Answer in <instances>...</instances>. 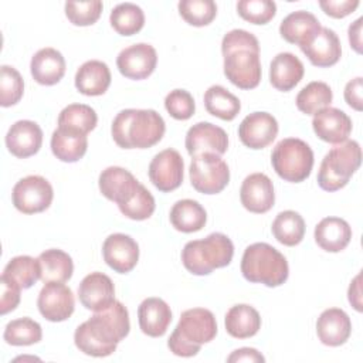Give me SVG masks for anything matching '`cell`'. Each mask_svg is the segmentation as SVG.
Wrapping results in <instances>:
<instances>
[{
  "instance_id": "cell-1",
  "label": "cell",
  "mask_w": 363,
  "mask_h": 363,
  "mask_svg": "<svg viewBox=\"0 0 363 363\" xmlns=\"http://www.w3.org/2000/svg\"><path fill=\"white\" fill-rule=\"evenodd\" d=\"M129 329L128 309L115 299L113 303L95 312V315L75 329L74 343L88 356L106 357L116 350L118 343L128 336Z\"/></svg>"
},
{
  "instance_id": "cell-2",
  "label": "cell",
  "mask_w": 363,
  "mask_h": 363,
  "mask_svg": "<svg viewBox=\"0 0 363 363\" xmlns=\"http://www.w3.org/2000/svg\"><path fill=\"white\" fill-rule=\"evenodd\" d=\"M224 57V75L227 79L241 88L252 89L261 81L259 43L250 31L235 28L228 31L221 41Z\"/></svg>"
},
{
  "instance_id": "cell-3",
  "label": "cell",
  "mask_w": 363,
  "mask_h": 363,
  "mask_svg": "<svg viewBox=\"0 0 363 363\" xmlns=\"http://www.w3.org/2000/svg\"><path fill=\"white\" fill-rule=\"evenodd\" d=\"M166 123L153 109H123L111 126L115 143L122 149H147L164 135Z\"/></svg>"
},
{
  "instance_id": "cell-4",
  "label": "cell",
  "mask_w": 363,
  "mask_h": 363,
  "mask_svg": "<svg viewBox=\"0 0 363 363\" xmlns=\"http://www.w3.org/2000/svg\"><path fill=\"white\" fill-rule=\"evenodd\" d=\"M216 335L217 322L213 312L204 308H193L182 312L179 323L167 340V346L176 356L193 357Z\"/></svg>"
},
{
  "instance_id": "cell-5",
  "label": "cell",
  "mask_w": 363,
  "mask_h": 363,
  "mask_svg": "<svg viewBox=\"0 0 363 363\" xmlns=\"http://www.w3.org/2000/svg\"><path fill=\"white\" fill-rule=\"evenodd\" d=\"M241 272L250 282L275 288L288 279L289 267L286 258L275 247L267 242H254L244 250Z\"/></svg>"
},
{
  "instance_id": "cell-6",
  "label": "cell",
  "mask_w": 363,
  "mask_h": 363,
  "mask_svg": "<svg viewBox=\"0 0 363 363\" xmlns=\"http://www.w3.org/2000/svg\"><path fill=\"white\" fill-rule=\"evenodd\" d=\"M233 255V241L223 233H211L203 240L189 241L182 250V262L189 272L201 277L227 267Z\"/></svg>"
},
{
  "instance_id": "cell-7",
  "label": "cell",
  "mask_w": 363,
  "mask_h": 363,
  "mask_svg": "<svg viewBox=\"0 0 363 363\" xmlns=\"http://www.w3.org/2000/svg\"><path fill=\"white\" fill-rule=\"evenodd\" d=\"M362 163V149L356 140H346L333 146L322 159L318 184L325 191L343 189Z\"/></svg>"
},
{
  "instance_id": "cell-8",
  "label": "cell",
  "mask_w": 363,
  "mask_h": 363,
  "mask_svg": "<svg viewBox=\"0 0 363 363\" xmlns=\"http://www.w3.org/2000/svg\"><path fill=\"white\" fill-rule=\"evenodd\" d=\"M271 163L281 179L291 183H301L312 172L313 152L302 139L285 138L275 145Z\"/></svg>"
},
{
  "instance_id": "cell-9",
  "label": "cell",
  "mask_w": 363,
  "mask_h": 363,
  "mask_svg": "<svg viewBox=\"0 0 363 363\" xmlns=\"http://www.w3.org/2000/svg\"><path fill=\"white\" fill-rule=\"evenodd\" d=\"M189 174L194 190L203 194H217L223 191L230 182L228 166L216 153L193 156Z\"/></svg>"
},
{
  "instance_id": "cell-10",
  "label": "cell",
  "mask_w": 363,
  "mask_h": 363,
  "mask_svg": "<svg viewBox=\"0 0 363 363\" xmlns=\"http://www.w3.org/2000/svg\"><path fill=\"white\" fill-rule=\"evenodd\" d=\"M54 191L50 182L37 174L20 179L11 193L14 207L24 214H35L47 210L52 201Z\"/></svg>"
},
{
  "instance_id": "cell-11",
  "label": "cell",
  "mask_w": 363,
  "mask_h": 363,
  "mask_svg": "<svg viewBox=\"0 0 363 363\" xmlns=\"http://www.w3.org/2000/svg\"><path fill=\"white\" fill-rule=\"evenodd\" d=\"M184 162L176 149H164L155 155L149 164V179L153 186L163 193L180 187L183 183Z\"/></svg>"
},
{
  "instance_id": "cell-12",
  "label": "cell",
  "mask_w": 363,
  "mask_h": 363,
  "mask_svg": "<svg viewBox=\"0 0 363 363\" xmlns=\"http://www.w3.org/2000/svg\"><path fill=\"white\" fill-rule=\"evenodd\" d=\"M37 306L50 322L67 320L75 309L74 294L64 282H47L38 294Z\"/></svg>"
},
{
  "instance_id": "cell-13",
  "label": "cell",
  "mask_w": 363,
  "mask_h": 363,
  "mask_svg": "<svg viewBox=\"0 0 363 363\" xmlns=\"http://www.w3.org/2000/svg\"><path fill=\"white\" fill-rule=\"evenodd\" d=\"M156 50L147 43H138L123 48L116 57L119 72L129 79H145L156 68Z\"/></svg>"
},
{
  "instance_id": "cell-14",
  "label": "cell",
  "mask_w": 363,
  "mask_h": 363,
  "mask_svg": "<svg viewBox=\"0 0 363 363\" xmlns=\"http://www.w3.org/2000/svg\"><path fill=\"white\" fill-rule=\"evenodd\" d=\"M186 149L193 157L201 153L224 155L228 147V136L225 130L210 122H199L186 133Z\"/></svg>"
},
{
  "instance_id": "cell-15",
  "label": "cell",
  "mask_w": 363,
  "mask_h": 363,
  "mask_svg": "<svg viewBox=\"0 0 363 363\" xmlns=\"http://www.w3.org/2000/svg\"><path fill=\"white\" fill-rule=\"evenodd\" d=\"M102 255L108 267L115 272L128 274L138 264L139 245L130 235L115 233L105 238Z\"/></svg>"
},
{
  "instance_id": "cell-16",
  "label": "cell",
  "mask_w": 363,
  "mask_h": 363,
  "mask_svg": "<svg viewBox=\"0 0 363 363\" xmlns=\"http://www.w3.org/2000/svg\"><path fill=\"white\" fill-rule=\"evenodd\" d=\"M278 135V122L268 112H252L247 115L240 126L238 136L242 145L250 149H264Z\"/></svg>"
},
{
  "instance_id": "cell-17",
  "label": "cell",
  "mask_w": 363,
  "mask_h": 363,
  "mask_svg": "<svg viewBox=\"0 0 363 363\" xmlns=\"http://www.w3.org/2000/svg\"><path fill=\"white\" fill-rule=\"evenodd\" d=\"M240 200L245 210L264 214L269 211L275 203L272 180L264 173H252L247 176L240 189Z\"/></svg>"
},
{
  "instance_id": "cell-18",
  "label": "cell",
  "mask_w": 363,
  "mask_h": 363,
  "mask_svg": "<svg viewBox=\"0 0 363 363\" xmlns=\"http://www.w3.org/2000/svg\"><path fill=\"white\" fill-rule=\"evenodd\" d=\"M139 182L135 176L119 166H109L101 172L98 186L104 197L119 206L128 203L138 191Z\"/></svg>"
},
{
  "instance_id": "cell-19",
  "label": "cell",
  "mask_w": 363,
  "mask_h": 363,
  "mask_svg": "<svg viewBox=\"0 0 363 363\" xmlns=\"http://www.w3.org/2000/svg\"><path fill=\"white\" fill-rule=\"evenodd\" d=\"M313 132L323 142L339 145L347 140L352 132V119L337 108H323L313 115Z\"/></svg>"
},
{
  "instance_id": "cell-20",
  "label": "cell",
  "mask_w": 363,
  "mask_h": 363,
  "mask_svg": "<svg viewBox=\"0 0 363 363\" xmlns=\"http://www.w3.org/2000/svg\"><path fill=\"white\" fill-rule=\"evenodd\" d=\"M78 298L84 308L99 312L115 302L113 282L102 272H91L81 281Z\"/></svg>"
},
{
  "instance_id": "cell-21",
  "label": "cell",
  "mask_w": 363,
  "mask_h": 363,
  "mask_svg": "<svg viewBox=\"0 0 363 363\" xmlns=\"http://www.w3.org/2000/svg\"><path fill=\"white\" fill-rule=\"evenodd\" d=\"M299 48L312 65L320 68L335 65L342 55L340 40L337 34L328 27H322L305 45Z\"/></svg>"
},
{
  "instance_id": "cell-22",
  "label": "cell",
  "mask_w": 363,
  "mask_h": 363,
  "mask_svg": "<svg viewBox=\"0 0 363 363\" xmlns=\"http://www.w3.org/2000/svg\"><path fill=\"white\" fill-rule=\"evenodd\" d=\"M43 145V130L38 123L23 119L13 123L6 135V146L11 155L20 159L35 155Z\"/></svg>"
},
{
  "instance_id": "cell-23",
  "label": "cell",
  "mask_w": 363,
  "mask_h": 363,
  "mask_svg": "<svg viewBox=\"0 0 363 363\" xmlns=\"http://www.w3.org/2000/svg\"><path fill=\"white\" fill-rule=\"evenodd\" d=\"M352 333V322L349 315L339 308L323 311L316 320V335L326 346H340L346 343Z\"/></svg>"
},
{
  "instance_id": "cell-24",
  "label": "cell",
  "mask_w": 363,
  "mask_h": 363,
  "mask_svg": "<svg viewBox=\"0 0 363 363\" xmlns=\"http://www.w3.org/2000/svg\"><path fill=\"white\" fill-rule=\"evenodd\" d=\"M140 330L150 337H160L172 322L170 306L160 298H146L138 308Z\"/></svg>"
},
{
  "instance_id": "cell-25",
  "label": "cell",
  "mask_w": 363,
  "mask_h": 363,
  "mask_svg": "<svg viewBox=\"0 0 363 363\" xmlns=\"http://www.w3.org/2000/svg\"><path fill=\"white\" fill-rule=\"evenodd\" d=\"M65 60L62 54L51 47L38 50L30 62V71L40 85H55L65 74Z\"/></svg>"
},
{
  "instance_id": "cell-26",
  "label": "cell",
  "mask_w": 363,
  "mask_h": 363,
  "mask_svg": "<svg viewBox=\"0 0 363 363\" xmlns=\"http://www.w3.org/2000/svg\"><path fill=\"white\" fill-rule=\"evenodd\" d=\"M322 28L315 14L306 10H298L289 13L279 24L281 37L299 47L305 45L319 30Z\"/></svg>"
},
{
  "instance_id": "cell-27",
  "label": "cell",
  "mask_w": 363,
  "mask_h": 363,
  "mask_svg": "<svg viewBox=\"0 0 363 363\" xmlns=\"http://www.w3.org/2000/svg\"><path fill=\"white\" fill-rule=\"evenodd\" d=\"M305 68L302 61L292 52H279L274 57L269 67V81L278 91L288 92L303 78Z\"/></svg>"
},
{
  "instance_id": "cell-28",
  "label": "cell",
  "mask_w": 363,
  "mask_h": 363,
  "mask_svg": "<svg viewBox=\"0 0 363 363\" xmlns=\"http://www.w3.org/2000/svg\"><path fill=\"white\" fill-rule=\"evenodd\" d=\"M316 244L328 252H340L352 240L349 223L339 217H325L315 227Z\"/></svg>"
},
{
  "instance_id": "cell-29",
  "label": "cell",
  "mask_w": 363,
  "mask_h": 363,
  "mask_svg": "<svg viewBox=\"0 0 363 363\" xmlns=\"http://www.w3.org/2000/svg\"><path fill=\"white\" fill-rule=\"evenodd\" d=\"M111 85L109 67L99 60L85 61L75 74V88L86 96H98Z\"/></svg>"
},
{
  "instance_id": "cell-30",
  "label": "cell",
  "mask_w": 363,
  "mask_h": 363,
  "mask_svg": "<svg viewBox=\"0 0 363 363\" xmlns=\"http://www.w3.org/2000/svg\"><path fill=\"white\" fill-rule=\"evenodd\" d=\"M88 139L86 135L67 129L57 128L51 136V150L52 155L65 163L78 162L86 152Z\"/></svg>"
},
{
  "instance_id": "cell-31",
  "label": "cell",
  "mask_w": 363,
  "mask_h": 363,
  "mask_svg": "<svg viewBox=\"0 0 363 363\" xmlns=\"http://www.w3.org/2000/svg\"><path fill=\"white\" fill-rule=\"evenodd\" d=\"M224 325L230 336L235 339H247L258 333L261 328V316L251 305L238 303L227 311Z\"/></svg>"
},
{
  "instance_id": "cell-32",
  "label": "cell",
  "mask_w": 363,
  "mask_h": 363,
  "mask_svg": "<svg viewBox=\"0 0 363 363\" xmlns=\"http://www.w3.org/2000/svg\"><path fill=\"white\" fill-rule=\"evenodd\" d=\"M40 279L47 282H67L74 272L72 258L62 250L51 248L38 255Z\"/></svg>"
},
{
  "instance_id": "cell-33",
  "label": "cell",
  "mask_w": 363,
  "mask_h": 363,
  "mask_svg": "<svg viewBox=\"0 0 363 363\" xmlns=\"http://www.w3.org/2000/svg\"><path fill=\"white\" fill-rule=\"evenodd\" d=\"M172 225L182 233L200 231L207 221V213L204 207L191 199H183L173 204L170 210Z\"/></svg>"
},
{
  "instance_id": "cell-34",
  "label": "cell",
  "mask_w": 363,
  "mask_h": 363,
  "mask_svg": "<svg viewBox=\"0 0 363 363\" xmlns=\"http://www.w3.org/2000/svg\"><path fill=\"white\" fill-rule=\"evenodd\" d=\"M271 231L278 242L286 247L298 245L305 235V221L294 210L281 211L272 221Z\"/></svg>"
},
{
  "instance_id": "cell-35",
  "label": "cell",
  "mask_w": 363,
  "mask_h": 363,
  "mask_svg": "<svg viewBox=\"0 0 363 363\" xmlns=\"http://www.w3.org/2000/svg\"><path fill=\"white\" fill-rule=\"evenodd\" d=\"M204 106L207 112L223 121H233L240 109V99L221 85H211L204 94Z\"/></svg>"
},
{
  "instance_id": "cell-36",
  "label": "cell",
  "mask_w": 363,
  "mask_h": 363,
  "mask_svg": "<svg viewBox=\"0 0 363 363\" xmlns=\"http://www.w3.org/2000/svg\"><path fill=\"white\" fill-rule=\"evenodd\" d=\"M333 99V92L326 82L312 81L305 85L296 95V108L306 115H315L318 111L328 108Z\"/></svg>"
},
{
  "instance_id": "cell-37",
  "label": "cell",
  "mask_w": 363,
  "mask_h": 363,
  "mask_svg": "<svg viewBox=\"0 0 363 363\" xmlns=\"http://www.w3.org/2000/svg\"><path fill=\"white\" fill-rule=\"evenodd\" d=\"M109 21L118 34L133 35L143 28L145 13L133 3H121L112 9Z\"/></svg>"
},
{
  "instance_id": "cell-38",
  "label": "cell",
  "mask_w": 363,
  "mask_h": 363,
  "mask_svg": "<svg viewBox=\"0 0 363 363\" xmlns=\"http://www.w3.org/2000/svg\"><path fill=\"white\" fill-rule=\"evenodd\" d=\"M1 277L16 282L21 289L31 288L40 279L38 259L30 255L14 257L4 267Z\"/></svg>"
},
{
  "instance_id": "cell-39",
  "label": "cell",
  "mask_w": 363,
  "mask_h": 363,
  "mask_svg": "<svg viewBox=\"0 0 363 363\" xmlns=\"http://www.w3.org/2000/svg\"><path fill=\"white\" fill-rule=\"evenodd\" d=\"M98 122L94 108L85 104H69L58 115V128H67L86 135Z\"/></svg>"
},
{
  "instance_id": "cell-40",
  "label": "cell",
  "mask_w": 363,
  "mask_h": 363,
  "mask_svg": "<svg viewBox=\"0 0 363 363\" xmlns=\"http://www.w3.org/2000/svg\"><path fill=\"white\" fill-rule=\"evenodd\" d=\"M3 337L11 346H30L41 340L43 330L40 323L31 318H18L6 325Z\"/></svg>"
},
{
  "instance_id": "cell-41",
  "label": "cell",
  "mask_w": 363,
  "mask_h": 363,
  "mask_svg": "<svg viewBox=\"0 0 363 363\" xmlns=\"http://www.w3.org/2000/svg\"><path fill=\"white\" fill-rule=\"evenodd\" d=\"M177 7L182 18L194 27L207 26L217 16V6L213 0H182Z\"/></svg>"
},
{
  "instance_id": "cell-42",
  "label": "cell",
  "mask_w": 363,
  "mask_h": 363,
  "mask_svg": "<svg viewBox=\"0 0 363 363\" xmlns=\"http://www.w3.org/2000/svg\"><path fill=\"white\" fill-rule=\"evenodd\" d=\"M24 92V81L20 72L10 67H0V105L7 108L16 105Z\"/></svg>"
},
{
  "instance_id": "cell-43",
  "label": "cell",
  "mask_w": 363,
  "mask_h": 363,
  "mask_svg": "<svg viewBox=\"0 0 363 363\" xmlns=\"http://www.w3.org/2000/svg\"><path fill=\"white\" fill-rule=\"evenodd\" d=\"M155 208H156L155 197L143 184H139L136 194L128 203L119 206V210L125 217L136 221L149 218L153 214Z\"/></svg>"
},
{
  "instance_id": "cell-44",
  "label": "cell",
  "mask_w": 363,
  "mask_h": 363,
  "mask_svg": "<svg viewBox=\"0 0 363 363\" xmlns=\"http://www.w3.org/2000/svg\"><path fill=\"white\" fill-rule=\"evenodd\" d=\"M102 1L89 0V1H67L65 3V16L74 26H92L96 23L102 13Z\"/></svg>"
},
{
  "instance_id": "cell-45",
  "label": "cell",
  "mask_w": 363,
  "mask_h": 363,
  "mask_svg": "<svg viewBox=\"0 0 363 363\" xmlns=\"http://www.w3.org/2000/svg\"><path fill=\"white\" fill-rule=\"evenodd\" d=\"M238 14L252 24H267L277 13V4L271 0H241L237 3Z\"/></svg>"
},
{
  "instance_id": "cell-46",
  "label": "cell",
  "mask_w": 363,
  "mask_h": 363,
  "mask_svg": "<svg viewBox=\"0 0 363 363\" xmlns=\"http://www.w3.org/2000/svg\"><path fill=\"white\" fill-rule=\"evenodd\" d=\"M164 108L169 115L177 121H187L196 111L191 94L186 89H173L164 98Z\"/></svg>"
},
{
  "instance_id": "cell-47",
  "label": "cell",
  "mask_w": 363,
  "mask_h": 363,
  "mask_svg": "<svg viewBox=\"0 0 363 363\" xmlns=\"http://www.w3.org/2000/svg\"><path fill=\"white\" fill-rule=\"evenodd\" d=\"M0 286H1L0 313L6 315V313L14 311L17 308V305L20 303L21 288L16 282H13L4 277L0 278Z\"/></svg>"
},
{
  "instance_id": "cell-48",
  "label": "cell",
  "mask_w": 363,
  "mask_h": 363,
  "mask_svg": "<svg viewBox=\"0 0 363 363\" xmlns=\"http://www.w3.org/2000/svg\"><path fill=\"white\" fill-rule=\"evenodd\" d=\"M319 6L328 16L343 18L357 9L359 0H320Z\"/></svg>"
},
{
  "instance_id": "cell-49",
  "label": "cell",
  "mask_w": 363,
  "mask_h": 363,
  "mask_svg": "<svg viewBox=\"0 0 363 363\" xmlns=\"http://www.w3.org/2000/svg\"><path fill=\"white\" fill-rule=\"evenodd\" d=\"M363 89V78L357 77L352 81H349L345 86V101L346 104L353 108L354 111L363 109V99H362V91Z\"/></svg>"
},
{
  "instance_id": "cell-50",
  "label": "cell",
  "mask_w": 363,
  "mask_h": 363,
  "mask_svg": "<svg viewBox=\"0 0 363 363\" xmlns=\"http://www.w3.org/2000/svg\"><path fill=\"white\" fill-rule=\"evenodd\" d=\"M228 363H234V362H265V357L254 347H241L234 350L228 357H227Z\"/></svg>"
},
{
  "instance_id": "cell-51",
  "label": "cell",
  "mask_w": 363,
  "mask_h": 363,
  "mask_svg": "<svg viewBox=\"0 0 363 363\" xmlns=\"http://www.w3.org/2000/svg\"><path fill=\"white\" fill-rule=\"evenodd\" d=\"M362 23H363V17H359L356 21H353L349 26V31H347L350 47L357 54H362Z\"/></svg>"
},
{
  "instance_id": "cell-52",
  "label": "cell",
  "mask_w": 363,
  "mask_h": 363,
  "mask_svg": "<svg viewBox=\"0 0 363 363\" xmlns=\"http://www.w3.org/2000/svg\"><path fill=\"white\" fill-rule=\"evenodd\" d=\"M360 278L362 275L357 274L356 278L350 282V286H349V291H347V296H349V302L352 303V306L357 311V312H362L363 308H362V289H360Z\"/></svg>"
}]
</instances>
